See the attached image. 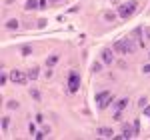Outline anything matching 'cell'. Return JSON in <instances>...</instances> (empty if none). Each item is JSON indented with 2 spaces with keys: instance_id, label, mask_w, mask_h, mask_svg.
Listing matches in <instances>:
<instances>
[{
  "instance_id": "1",
  "label": "cell",
  "mask_w": 150,
  "mask_h": 140,
  "mask_svg": "<svg viewBox=\"0 0 150 140\" xmlns=\"http://www.w3.org/2000/svg\"><path fill=\"white\" fill-rule=\"evenodd\" d=\"M136 10H138V2L136 0H130V2H124V4L118 6V16L120 18H130Z\"/></svg>"
},
{
  "instance_id": "2",
  "label": "cell",
  "mask_w": 150,
  "mask_h": 140,
  "mask_svg": "<svg viewBox=\"0 0 150 140\" xmlns=\"http://www.w3.org/2000/svg\"><path fill=\"white\" fill-rule=\"evenodd\" d=\"M114 100V94L108 90H102V92L96 94V102H98V110H106Z\"/></svg>"
},
{
  "instance_id": "3",
  "label": "cell",
  "mask_w": 150,
  "mask_h": 140,
  "mask_svg": "<svg viewBox=\"0 0 150 140\" xmlns=\"http://www.w3.org/2000/svg\"><path fill=\"white\" fill-rule=\"evenodd\" d=\"M78 88H80V76H78L76 70H70V74H68V92L76 94Z\"/></svg>"
},
{
  "instance_id": "4",
  "label": "cell",
  "mask_w": 150,
  "mask_h": 140,
  "mask_svg": "<svg viewBox=\"0 0 150 140\" xmlns=\"http://www.w3.org/2000/svg\"><path fill=\"white\" fill-rule=\"evenodd\" d=\"M30 78H28V74L26 72H22V70H10V82L12 84H26Z\"/></svg>"
},
{
  "instance_id": "5",
  "label": "cell",
  "mask_w": 150,
  "mask_h": 140,
  "mask_svg": "<svg viewBox=\"0 0 150 140\" xmlns=\"http://www.w3.org/2000/svg\"><path fill=\"white\" fill-rule=\"evenodd\" d=\"M138 132H136V128H134V124L130 126V124H122V138H134Z\"/></svg>"
},
{
  "instance_id": "6",
  "label": "cell",
  "mask_w": 150,
  "mask_h": 140,
  "mask_svg": "<svg viewBox=\"0 0 150 140\" xmlns=\"http://www.w3.org/2000/svg\"><path fill=\"white\" fill-rule=\"evenodd\" d=\"M100 60H102L104 64H112V62H114L112 50H110V48H104V50H102V56H100Z\"/></svg>"
},
{
  "instance_id": "7",
  "label": "cell",
  "mask_w": 150,
  "mask_h": 140,
  "mask_svg": "<svg viewBox=\"0 0 150 140\" xmlns=\"http://www.w3.org/2000/svg\"><path fill=\"white\" fill-rule=\"evenodd\" d=\"M98 136L100 138H112L114 132H112V128H98Z\"/></svg>"
},
{
  "instance_id": "8",
  "label": "cell",
  "mask_w": 150,
  "mask_h": 140,
  "mask_svg": "<svg viewBox=\"0 0 150 140\" xmlns=\"http://www.w3.org/2000/svg\"><path fill=\"white\" fill-rule=\"evenodd\" d=\"M114 106H116V110H126V106H128V98H126V96H124V98H118Z\"/></svg>"
},
{
  "instance_id": "9",
  "label": "cell",
  "mask_w": 150,
  "mask_h": 140,
  "mask_svg": "<svg viewBox=\"0 0 150 140\" xmlns=\"http://www.w3.org/2000/svg\"><path fill=\"white\" fill-rule=\"evenodd\" d=\"M58 60H60V54H52V56H48V60H46V66H48V68H52V66H54Z\"/></svg>"
},
{
  "instance_id": "10",
  "label": "cell",
  "mask_w": 150,
  "mask_h": 140,
  "mask_svg": "<svg viewBox=\"0 0 150 140\" xmlns=\"http://www.w3.org/2000/svg\"><path fill=\"white\" fill-rule=\"evenodd\" d=\"M38 8V0H26V4H24V10L28 12V10H34Z\"/></svg>"
},
{
  "instance_id": "11",
  "label": "cell",
  "mask_w": 150,
  "mask_h": 140,
  "mask_svg": "<svg viewBox=\"0 0 150 140\" xmlns=\"http://www.w3.org/2000/svg\"><path fill=\"white\" fill-rule=\"evenodd\" d=\"M38 76H40V68L34 66V68H30V70H28V78H30V80H36Z\"/></svg>"
},
{
  "instance_id": "12",
  "label": "cell",
  "mask_w": 150,
  "mask_h": 140,
  "mask_svg": "<svg viewBox=\"0 0 150 140\" xmlns=\"http://www.w3.org/2000/svg\"><path fill=\"white\" fill-rule=\"evenodd\" d=\"M102 60H96V62H92V72L94 74H98V72H102Z\"/></svg>"
},
{
  "instance_id": "13",
  "label": "cell",
  "mask_w": 150,
  "mask_h": 140,
  "mask_svg": "<svg viewBox=\"0 0 150 140\" xmlns=\"http://www.w3.org/2000/svg\"><path fill=\"white\" fill-rule=\"evenodd\" d=\"M112 48H114V50H116V52H120V54H124V40H116Z\"/></svg>"
},
{
  "instance_id": "14",
  "label": "cell",
  "mask_w": 150,
  "mask_h": 140,
  "mask_svg": "<svg viewBox=\"0 0 150 140\" xmlns=\"http://www.w3.org/2000/svg\"><path fill=\"white\" fill-rule=\"evenodd\" d=\"M116 16H118V12H104V20H108V22H112V20H116Z\"/></svg>"
},
{
  "instance_id": "15",
  "label": "cell",
  "mask_w": 150,
  "mask_h": 140,
  "mask_svg": "<svg viewBox=\"0 0 150 140\" xmlns=\"http://www.w3.org/2000/svg\"><path fill=\"white\" fill-rule=\"evenodd\" d=\"M6 28H8V30H16V28H18V20H14V18L8 20V22H6Z\"/></svg>"
},
{
  "instance_id": "16",
  "label": "cell",
  "mask_w": 150,
  "mask_h": 140,
  "mask_svg": "<svg viewBox=\"0 0 150 140\" xmlns=\"http://www.w3.org/2000/svg\"><path fill=\"white\" fill-rule=\"evenodd\" d=\"M30 96H32L36 102H42V96H40V92H38L36 88H30Z\"/></svg>"
},
{
  "instance_id": "17",
  "label": "cell",
  "mask_w": 150,
  "mask_h": 140,
  "mask_svg": "<svg viewBox=\"0 0 150 140\" xmlns=\"http://www.w3.org/2000/svg\"><path fill=\"white\" fill-rule=\"evenodd\" d=\"M8 126H10V118H8V116H2V130L6 132V130H8Z\"/></svg>"
},
{
  "instance_id": "18",
  "label": "cell",
  "mask_w": 150,
  "mask_h": 140,
  "mask_svg": "<svg viewBox=\"0 0 150 140\" xmlns=\"http://www.w3.org/2000/svg\"><path fill=\"white\" fill-rule=\"evenodd\" d=\"M44 136H48V130H44V128H42L40 132H34V138H38V140H42Z\"/></svg>"
},
{
  "instance_id": "19",
  "label": "cell",
  "mask_w": 150,
  "mask_h": 140,
  "mask_svg": "<svg viewBox=\"0 0 150 140\" xmlns=\"http://www.w3.org/2000/svg\"><path fill=\"white\" fill-rule=\"evenodd\" d=\"M6 108H10V110H16V108H18V102H16V100H8V102H6Z\"/></svg>"
},
{
  "instance_id": "20",
  "label": "cell",
  "mask_w": 150,
  "mask_h": 140,
  "mask_svg": "<svg viewBox=\"0 0 150 140\" xmlns=\"http://www.w3.org/2000/svg\"><path fill=\"white\" fill-rule=\"evenodd\" d=\"M20 52H22V56H30V54H32V48L30 46H22L20 48Z\"/></svg>"
},
{
  "instance_id": "21",
  "label": "cell",
  "mask_w": 150,
  "mask_h": 140,
  "mask_svg": "<svg viewBox=\"0 0 150 140\" xmlns=\"http://www.w3.org/2000/svg\"><path fill=\"white\" fill-rule=\"evenodd\" d=\"M116 66H118L120 70H126V68H128V64H126L124 60H118V62H116Z\"/></svg>"
},
{
  "instance_id": "22",
  "label": "cell",
  "mask_w": 150,
  "mask_h": 140,
  "mask_svg": "<svg viewBox=\"0 0 150 140\" xmlns=\"http://www.w3.org/2000/svg\"><path fill=\"white\" fill-rule=\"evenodd\" d=\"M46 6H48V0H38V8H42V10H44Z\"/></svg>"
},
{
  "instance_id": "23",
  "label": "cell",
  "mask_w": 150,
  "mask_h": 140,
  "mask_svg": "<svg viewBox=\"0 0 150 140\" xmlns=\"http://www.w3.org/2000/svg\"><path fill=\"white\" fill-rule=\"evenodd\" d=\"M146 102H148L146 98H140V100H138V108H144V106H146Z\"/></svg>"
},
{
  "instance_id": "24",
  "label": "cell",
  "mask_w": 150,
  "mask_h": 140,
  "mask_svg": "<svg viewBox=\"0 0 150 140\" xmlns=\"http://www.w3.org/2000/svg\"><path fill=\"white\" fill-rule=\"evenodd\" d=\"M36 122H38V124L44 122V114H36Z\"/></svg>"
},
{
  "instance_id": "25",
  "label": "cell",
  "mask_w": 150,
  "mask_h": 140,
  "mask_svg": "<svg viewBox=\"0 0 150 140\" xmlns=\"http://www.w3.org/2000/svg\"><path fill=\"white\" fill-rule=\"evenodd\" d=\"M144 34H146V40L150 42V26H146V28H144Z\"/></svg>"
},
{
  "instance_id": "26",
  "label": "cell",
  "mask_w": 150,
  "mask_h": 140,
  "mask_svg": "<svg viewBox=\"0 0 150 140\" xmlns=\"http://www.w3.org/2000/svg\"><path fill=\"white\" fill-rule=\"evenodd\" d=\"M142 72H144V74H150V64H146V66L142 68Z\"/></svg>"
},
{
  "instance_id": "27",
  "label": "cell",
  "mask_w": 150,
  "mask_h": 140,
  "mask_svg": "<svg viewBox=\"0 0 150 140\" xmlns=\"http://www.w3.org/2000/svg\"><path fill=\"white\" fill-rule=\"evenodd\" d=\"M50 2H60V0H50Z\"/></svg>"
},
{
  "instance_id": "28",
  "label": "cell",
  "mask_w": 150,
  "mask_h": 140,
  "mask_svg": "<svg viewBox=\"0 0 150 140\" xmlns=\"http://www.w3.org/2000/svg\"><path fill=\"white\" fill-rule=\"evenodd\" d=\"M148 58H150V52H148Z\"/></svg>"
}]
</instances>
